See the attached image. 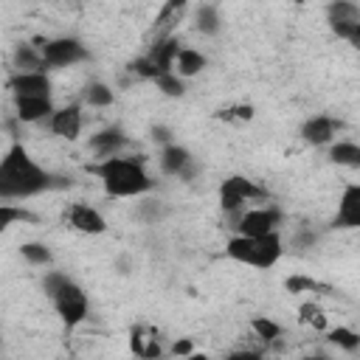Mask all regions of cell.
Listing matches in <instances>:
<instances>
[{
    "mask_svg": "<svg viewBox=\"0 0 360 360\" xmlns=\"http://www.w3.org/2000/svg\"><path fill=\"white\" fill-rule=\"evenodd\" d=\"M354 25H357V22H343V20H329V28H332V34H335V37H340V39H349V37H352V31H354Z\"/></svg>",
    "mask_w": 360,
    "mask_h": 360,
    "instance_id": "obj_33",
    "label": "cell"
},
{
    "mask_svg": "<svg viewBox=\"0 0 360 360\" xmlns=\"http://www.w3.org/2000/svg\"><path fill=\"white\" fill-rule=\"evenodd\" d=\"M281 256V239L276 231L270 233H262V236H253V248H250V262L253 267H273Z\"/></svg>",
    "mask_w": 360,
    "mask_h": 360,
    "instance_id": "obj_7",
    "label": "cell"
},
{
    "mask_svg": "<svg viewBox=\"0 0 360 360\" xmlns=\"http://www.w3.org/2000/svg\"><path fill=\"white\" fill-rule=\"evenodd\" d=\"M68 281H70V278H68L65 273H48V276H45V292L53 298V295L59 292V287H65Z\"/></svg>",
    "mask_w": 360,
    "mask_h": 360,
    "instance_id": "obj_30",
    "label": "cell"
},
{
    "mask_svg": "<svg viewBox=\"0 0 360 360\" xmlns=\"http://www.w3.org/2000/svg\"><path fill=\"white\" fill-rule=\"evenodd\" d=\"M186 3H188V0H166V3H163V8H160L158 17H155V25H152L155 42H158V39H166L169 31L180 22V17H183V11H186Z\"/></svg>",
    "mask_w": 360,
    "mask_h": 360,
    "instance_id": "obj_10",
    "label": "cell"
},
{
    "mask_svg": "<svg viewBox=\"0 0 360 360\" xmlns=\"http://www.w3.org/2000/svg\"><path fill=\"white\" fill-rule=\"evenodd\" d=\"M48 115H53V107H51L48 96H20L17 98V118L20 121L34 124V121H42Z\"/></svg>",
    "mask_w": 360,
    "mask_h": 360,
    "instance_id": "obj_12",
    "label": "cell"
},
{
    "mask_svg": "<svg viewBox=\"0 0 360 360\" xmlns=\"http://www.w3.org/2000/svg\"><path fill=\"white\" fill-rule=\"evenodd\" d=\"M84 101L90 107H110L112 104V90L104 82H90L84 87Z\"/></svg>",
    "mask_w": 360,
    "mask_h": 360,
    "instance_id": "obj_22",
    "label": "cell"
},
{
    "mask_svg": "<svg viewBox=\"0 0 360 360\" xmlns=\"http://www.w3.org/2000/svg\"><path fill=\"white\" fill-rule=\"evenodd\" d=\"M284 287H287L290 292H301V290H318V284H315L312 278H304V276H292V278H287V281H284Z\"/></svg>",
    "mask_w": 360,
    "mask_h": 360,
    "instance_id": "obj_32",
    "label": "cell"
},
{
    "mask_svg": "<svg viewBox=\"0 0 360 360\" xmlns=\"http://www.w3.org/2000/svg\"><path fill=\"white\" fill-rule=\"evenodd\" d=\"M329 20H343V22H360V6H354L352 0H332L326 6Z\"/></svg>",
    "mask_w": 360,
    "mask_h": 360,
    "instance_id": "obj_21",
    "label": "cell"
},
{
    "mask_svg": "<svg viewBox=\"0 0 360 360\" xmlns=\"http://www.w3.org/2000/svg\"><path fill=\"white\" fill-rule=\"evenodd\" d=\"M191 352H194V346H191V340H186V338L172 343V354H191Z\"/></svg>",
    "mask_w": 360,
    "mask_h": 360,
    "instance_id": "obj_34",
    "label": "cell"
},
{
    "mask_svg": "<svg viewBox=\"0 0 360 360\" xmlns=\"http://www.w3.org/2000/svg\"><path fill=\"white\" fill-rule=\"evenodd\" d=\"M152 135H155V141H169V129L166 127H155Z\"/></svg>",
    "mask_w": 360,
    "mask_h": 360,
    "instance_id": "obj_36",
    "label": "cell"
},
{
    "mask_svg": "<svg viewBox=\"0 0 360 360\" xmlns=\"http://www.w3.org/2000/svg\"><path fill=\"white\" fill-rule=\"evenodd\" d=\"M177 53H180V45H177V39H172V37L152 42L149 59H152L158 76H160V73H172V68H174V62H177Z\"/></svg>",
    "mask_w": 360,
    "mask_h": 360,
    "instance_id": "obj_14",
    "label": "cell"
},
{
    "mask_svg": "<svg viewBox=\"0 0 360 360\" xmlns=\"http://www.w3.org/2000/svg\"><path fill=\"white\" fill-rule=\"evenodd\" d=\"M129 346L138 357H158L160 354V335L152 326H135L129 332Z\"/></svg>",
    "mask_w": 360,
    "mask_h": 360,
    "instance_id": "obj_15",
    "label": "cell"
},
{
    "mask_svg": "<svg viewBox=\"0 0 360 360\" xmlns=\"http://www.w3.org/2000/svg\"><path fill=\"white\" fill-rule=\"evenodd\" d=\"M155 84H158V90L166 93V96H183V90H186L177 73H160V76H155Z\"/></svg>",
    "mask_w": 360,
    "mask_h": 360,
    "instance_id": "obj_27",
    "label": "cell"
},
{
    "mask_svg": "<svg viewBox=\"0 0 360 360\" xmlns=\"http://www.w3.org/2000/svg\"><path fill=\"white\" fill-rule=\"evenodd\" d=\"M51 132L59 135V138L76 141L79 132H82V110L76 104L62 107V110H53V115H51Z\"/></svg>",
    "mask_w": 360,
    "mask_h": 360,
    "instance_id": "obj_9",
    "label": "cell"
},
{
    "mask_svg": "<svg viewBox=\"0 0 360 360\" xmlns=\"http://www.w3.org/2000/svg\"><path fill=\"white\" fill-rule=\"evenodd\" d=\"M197 31L202 34H217L219 31V17H217V8L214 6H200L197 8Z\"/></svg>",
    "mask_w": 360,
    "mask_h": 360,
    "instance_id": "obj_24",
    "label": "cell"
},
{
    "mask_svg": "<svg viewBox=\"0 0 360 360\" xmlns=\"http://www.w3.org/2000/svg\"><path fill=\"white\" fill-rule=\"evenodd\" d=\"M174 68H177V76H194V73H200L205 68V56L191 51V48H180Z\"/></svg>",
    "mask_w": 360,
    "mask_h": 360,
    "instance_id": "obj_19",
    "label": "cell"
},
{
    "mask_svg": "<svg viewBox=\"0 0 360 360\" xmlns=\"http://www.w3.org/2000/svg\"><path fill=\"white\" fill-rule=\"evenodd\" d=\"M250 329L256 332V338H262V340H267V343L276 340V338H281V332H284V329H281L276 321H270V318H253V321H250Z\"/></svg>",
    "mask_w": 360,
    "mask_h": 360,
    "instance_id": "obj_25",
    "label": "cell"
},
{
    "mask_svg": "<svg viewBox=\"0 0 360 360\" xmlns=\"http://www.w3.org/2000/svg\"><path fill=\"white\" fill-rule=\"evenodd\" d=\"M25 217H28L25 211L11 208L8 202H3V205H0V228H8V225H11V219H25Z\"/></svg>",
    "mask_w": 360,
    "mask_h": 360,
    "instance_id": "obj_31",
    "label": "cell"
},
{
    "mask_svg": "<svg viewBox=\"0 0 360 360\" xmlns=\"http://www.w3.org/2000/svg\"><path fill=\"white\" fill-rule=\"evenodd\" d=\"M70 225H73L76 231H82V233H104V231H107L104 217H101L96 208L82 205V202H76V205L70 208Z\"/></svg>",
    "mask_w": 360,
    "mask_h": 360,
    "instance_id": "obj_13",
    "label": "cell"
},
{
    "mask_svg": "<svg viewBox=\"0 0 360 360\" xmlns=\"http://www.w3.org/2000/svg\"><path fill=\"white\" fill-rule=\"evenodd\" d=\"M349 45H352L354 51H360V22L354 25V31H352V37H349Z\"/></svg>",
    "mask_w": 360,
    "mask_h": 360,
    "instance_id": "obj_35",
    "label": "cell"
},
{
    "mask_svg": "<svg viewBox=\"0 0 360 360\" xmlns=\"http://www.w3.org/2000/svg\"><path fill=\"white\" fill-rule=\"evenodd\" d=\"M295 3H307V0H295Z\"/></svg>",
    "mask_w": 360,
    "mask_h": 360,
    "instance_id": "obj_37",
    "label": "cell"
},
{
    "mask_svg": "<svg viewBox=\"0 0 360 360\" xmlns=\"http://www.w3.org/2000/svg\"><path fill=\"white\" fill-rule=\"evenodd\" d=\"M93 174L101 177L104 188L110 197H135L152 188L149 174L143 172V166L138 160H127V158H104L101 163L90 166Z\"/></svg>",
    "mask_w": 360,
    "mask_h": 360,
    "instance_id": "obj_2",
    "label": "cell"
},
{
    "mask_svg": "<svg viewBox=\"0 0 360 360\" xmlns=\"http://www.w3.org/2000/svg\"><path fill=\"white\" fill-rule=\"evenodd\" d=\"M332 135H335V121H329V118H323V115L309 118V121L301 127V138H304L307 143H315V146L329 143Z\"/></svg>",
    "mask_w": 360,
    "mask_h": 360,
    "instance_id": "obj_16",
    "label": "cell"
},
{
    "mask_svg": "<svg viewBox=\"0 0 360 360\" xmlns=\"http://www.w3.org/2000/svg\"><path fill=\"white\" fill-rule=\"evenodd\" d=\"M11 90L14 96H48L51 98V82L42 70H31V73H20L11 79Z\"/></svg>",
    "mask_w": 360,
    "mask_h": 360,
    "instance_id": "obj_11",
    "label": "cell"
},
{
    "mask_svg": "<svg viewBox=\"0 0 360 360\" xmlns=\"http://www.w3.org/2000/svg\"><path fill=\"white\" fill-rule=\"evenodd\" d=\"M298 318H301V323H307V326H312V329H326V315H323V309L318 307V304H312V301H307V304H301L298 307Z\"/></svg>",
    "mask_w": 360,
    "mask_h": 360,
    "instance_id": "obj_23",
    "label": "cell"
},
{
    "mask_svg": "<svg viewBox=\"0 0 360 360\" xmlns=\"http://www.w3.org/2000/svg\"><path fill=\"white\" fill-rule=\"evenodd\" d=\"M250 197H262V188L253 186L248 177L233 174V177H228V180L219 186V205H222V211H236V208H239L245 200H250Z\"/></svg>",
    "mask_w": 360,
    "mask_h": 360,
    "instance_id": "obj_5",
    "label": "cell"
},
{
    "mask_svg": "<svg viewBox=\"0 0 360 360\" xmlns=\"http://www.w3.org/2000/svg\"><path fill=\"white\" fill-rule=\"evenodd\" d=\"M335 228H360V186H346L338 202Z\"/></svg>",
    "mask_w": 360,
    "mask_h": 360,
    "instance_id": "obj_8",
    "label": "cell"
},
{
    "mask_svg": "<svg viewBox=\"0 0 360 360\" xmlns=\"http://www.w3.org/2000/svg\"><path fill=\"white\" fill-rule=\"evenodd\" d=\"M14 65H17L20 70L25 68V73H31V70H42L45 59L34 56V53H31V48H20V51H17V56H14Z\"/></svg>",
    "mask_w": 360,
    "mask_h": 360,
    "instance_id": "obj_29",
    "label": "cell"
},
{
    "mask_svg": "<svg viewBox=\"0 0 360 360\" xmlns=\"http://www.w3.org/2000/svg\"><path fill=\"white\" fill-rule=\"evenodd\" d=\"M329 340H332L335 346L346 349V352H354V349L360 346V335L352 332L349 326H338V329H332V332H329Z\"/></svg>",
    "mask_w": 360,
    "mask_h": 360,
    "instance_id": "obj_26",
    "label": "cell"
},
{
    "mask_svg": "<svg viewBox=\"0 0 360 360\" xmlns=\"http://www.w3.org/2000/svg\"><path fill=\"white\" fill-rule=\"evenodd\" d=\"M281 222V214L278 208H259V211H248L242 219H239V233L245 236H262V233H270L276 231V225Z\"/></svg>",
    "mask_w": 360,
    "mask_h": 360,
    "instance_id": "obj_6",
    "label": "cell"
},
{
    "mask_svg": "<svg viewBox=\"0 0 360 360\" xmlns=\"http://www.w3.org/2000/svg\"><path fill=\"white\" fill-rule=\"evenodd\" d=\"M329 158H332V163H338V166L360 169V146H357V143H335V146L329 149Z\"/></svg>",
    "mask_w": 360,
    "mask_h": 360,
    "instance_id": "obj_20",
    "label": "cell"
},
{
    "mask_svg": "<svg viewBox=\"0 0 360 360\" xmlns=\"http://www.w3.org/2000/svg\"><path fill=\"white\" fill-rule=\"evenodd\" d=\"M121 143H124V132H121L118 127L101 129L98 135H93V138H90V149H93V152H98L101 158H110Z\"/></svg>",
    "mask_w": 360,
    "mask_h": 360,
    "instance_id": "obj_17",
    "label": "cell"
},
{
    "mask_svg": "<svg viewBox=\"0 0 360 360\" xmlns=\"http://www.w3.org/2000/svg\"><path fill=\"white\" fill-rule=\"evenodd\" d=\"M20 250H22V256H25L31 264H48V262H51V250H48L45 245H39V242H25Z\"/></svg>",
    "mask_w": 360,
    "mask_h": 360,
    "instance_id": "obj_28",
    "label": "cell"
},
{
    "mask_svg": "<svg viewBox=\"0 0 360 360\" xmlns=\"http://www.w3.org/2000/svg\"><path fill=\"white\" fill-rule=\"evenodd\" d=\"M51 186V174L42 172L22 146H11L0 163V194L11 197H31Z\"/></svg>",
    "mask_w": 360,
    "mask_h": 360,
    "instance_id": "obj_1",
    "label": "cell"
},
{
    "mask_svg": "<svg viewBox=\"0 0 360 360\" xmlns=\"http://www.w3.org/2000/svg\"><path fill=\"white\" fill-rule=\"evenodd\" d=\"M42 59L51 68H65V65H73V62L87 59V51H84V45L79 39L62 37V39H51V42L42 45Z\"/></svg>",
    "mask_w": 360,
    "mask_h": 360,
    "instance_id": "obj_4",
    "label": "cell"
},
{
    "mask_svg": "<svg viewBox=\"0 0 360 360\" xmlns=\"http://www.w3.org/2000/svg\"><path fill=\"white\" fill-rule=\"evenodd\" d=\"M53 307H56L59 318H62L68 326H76V323H82L84 315H87V295H84L73 281H68V284L59 287V292L53 295Z\"/></svg>",
    "mask_w": 360,
    "mask_h": 360,
    "instance_id": "obj_3",
    "label": "cell"
},
{
    "mask_svg": "<svg viewBox=\"0 0 360 360\" xmlns=\"http://www.w3.org/2000/svg\"><path fill=\"white\" fill-rule=\"evenodd\" d=\"M188 149H183V146H166L163 149V155H160V169L163 172H169V174H180L186 166H188Z\"/></svg>",
    "mask_w": 360,
    "mask_h": 360,
    "instance_id": "obj_18",
    "label": "cell"
}]
</instances>
